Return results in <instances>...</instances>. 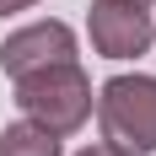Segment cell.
Returning a JSON list of instances; mask_svg holds the SVG:
<instances>
[{
    "instance_id": "7",
    "label": "cell",
    "mask_w": 156,
    "mask_h": 156,
    "mask_svg": "<svg viewBox=\"0 0 156 156\" xmlns=\"http://www.w3.org/2000/svg\"><path fill=\"white\" fill-rule=\"evenodd\" d=\"M76 156H124V151H113V145H86V151H76Z\"/></svg>"
},
{
    "instance_id": "2",
    "label": "cell",
    "mask_w": 156,
    "mask_h": 156,
    "mask_svg": "<svg viewBox=\"0 0 156 156\" xmlns=\"http://www.w3.org/2000/svg\"><path fill=\"white\" fill-rule=\"evenodd\" d=\"M97 124L102 145L124 156H151L156 151V76H113L97 92Z\"/></svg>"
},
{
    "instance_id": "1",
    "label": "cell",
    "mask_w": 156,
    "mask_h": 156,
    "mask_svg": "<svg viewBox=\"0 0 156 156\" xmlns=\"http://www.w3.org/2000/svg\"><path fill=\"white\" fill-rule=\"evenodd\" d=\"M16 108H22L27 124L65 140L92 119V81H86L81 65H48V70L16 76Z\"/></svg>"
},
{
    "instance_id": "5",
    "label": "cell",
    "mask_w": 156,
    "mask_h": 156,
    "mask_svg": "<svg viewBox=\"0 0 156 156\" xmlns=\"http://www.w3.org/2000/svg\"><path fill=\"white\" fill-rule=\"evenodd\" d=\"M0 156H65L59 151V135H48L38 124H5L0 129Z\"/></svg>"
},
{
    "instance_id": "4",
    "label": "cell",
    "mask_w": 156,
    "mask_h": 156,
    "mask_svg": "<svg viewBox=\"0 0 156 156\" xmlns=\"http://www.w3.org/2000/svg\"><path fill=\"white\" fill-rule=\"evenodd\" d=\"M48 65H76V32L65 22H32V27H16L0 43V70L11 81L32 76V70H48Z\"/></svg>"
},
{
    "instance_id": "8",
    "label": "cell",
    "mask_w": 156,
    "mask_h": 156,
    "mask_svg": "<svg viewBox=\"0 0 156 156\" xmlns=\"http://www.w3.org/2000/svg\"><path fill=\"white\" fill-rule=\"evenodd\" d=\"M129 5H151V0H129Z\"/></svg>"
},
{
    "instance_id": "6",
    "label": "cell",
    "mask_w": 156,
    "mask_h": 156,
    "mask_svg": "<svg viewBox=\"0 0 156 156\" xmlns=\"http://www.w3.org/2000/svg\"><path fill=\"white\" fill-rule=\"evenodd\" d=\"M27 5H38V0H0V16H11V11H27Z\"/></svg>"
},
{
    "instance_id": "3",
    "label": "cell",
    "mask_w": 156,
    "mask_h": 156,
    "mask_svg": "<svg viewBox=\"0 0 156 156\" xmlns=\"http://www.w3.org/2000/svg\"><path fill=\"white\" fill-rule=\"evenodd\" d=\"M86 32H92V48L102 59H140L151 48V38H156L151 11L145 5H129V0H92Z\"/></svg>"
}]
</instances>
